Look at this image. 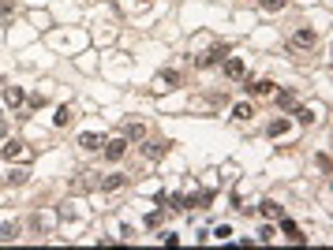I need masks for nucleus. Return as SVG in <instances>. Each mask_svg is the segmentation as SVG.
Wrapping results in <instances>:
<instances>
[{
  "label": "nucleus",
  "mask_w": 333,
  "mask_h": 250,
  "mask_svg": "<svg viewBox=\"0 0 333 250\" xmlns=\"http://www.w3.org/2000/svg\"><path fill=\"white\" fill-rule=\"evenodd\" d=\"M315 42H318V34L311 30V26H303V30H296V34H292V49H311Z\"/></svg>",
  "instance_id": "1"
},
{
  "label": "nucleus",
  "mask_w": 333,
  "mask_h": 250,
  "mask_svg": "<svg viewBox=\"0 0 333 250\" xmlns=\"http://www.w3.org/2000/svg\"><path fill=\"white\" fill-rule=\"evenodd\" d=\"M221 67H225V75H229V79H243V75H247V67H243V60H239V56H225Z\"/></svg>",
  "instance_id": "2"
},
{
  "label": "nucleus",
  "mask_w": 333,
  "mask_h": 250,
  "mask_svg": "<svg viewBox=\"0 0 333 250\" xmlns=\"http://www.w3.org/2000/svg\"><path fill=\"white\" fill-rule=\"evenodd\" d=\"M101 150H105V157H109V161H120L124 153H128V138H112V142H105Z\"/></svg>",
  "instance_id": "3"
},
{
  "label": "nucleus",
  "mask_w": 333,
  "mask_h": 250,
  "mask_svg": "<svg viewBox=\"0 0 333 250\" xmlns=\"http://www.w3.org/2000/svg\"><path fill=\"white\" fill-rule=\"evenodd\" d=\"M277 220H281V232H285V239H292V243H303V239H307V235L299 232V228L292 224V220L285 217V213H281V217H277Z\"/></svg>",
  "instance_id": "4"
},
{
  "label": "nucleus",
  "mask_w": 333,
  "mask_h": 250,
  "mask_svg": "<svg viewBox=\"0 0 333 250\" xmlns=\"http://www.w3.org/2000/svg\"><path fill=\"white\" fill-rule=\"evenodd\" d=\"M165 153H169V142H146L143 146V157H150V161L165 157Z\"/></svg>",
  "instance_id": "5"
},
{
  "label": "nucleus",
  "mask_w": 333,
  "mask_h": 250,
  "mask_svg": "<svg viewBox=\"0 0 333 250\" xmlns=\"http://www.w3.org/2000/svg\"><path fill=\"white\" fill-rule=\"evenodd\" d=\"M247 93H255V97H266V93H274V83H270V79H258V83L251 79V83H247Z\"/></svg>",
  "instance_id": "6"
},
{
  "label": "nucleus",
  "mask_w": 333,
  "mask_h": 250,
  "mask_svg": "<svg viewBox=\"0 0 333 250\" xmlns=\"http://www.w3.org/2000/svg\"><path fill=\"white\" fill-rule=\"evenodd\" d=\"M79 146H83V150H101L105 142H101V134H94V131H86V134H79Z\"/></svg>",
  "instance_id": "7"
},
{
  "label": "nucleus",
  "mask_w": 333,
  "mask_h": 250,
  "mask_svg": "<svg viewBox=\"0 0 333 250\" xmlns=\"http://www.w3.org/2000/svg\"><path fill=\"white\" fill-rule=\"evenodd\" d=\"M176 83H180L176 71H161V75H157V83H154V90H172Z\"/></svg>",
  "instance_id": "8"
},
{
  "label": "nucleus",
  "mask_w": 333,
  "mask_h": 250,
  "mask_svg": "<svg viewBox=\"0 0 333 250\" xmlns=\"http://www.w3.org/2000/svg\"><path fill=\"white\" fill-rule=\"evenodd\" d=\"M19 157H26V146L23 142H8L4 146V161H19Z\"/></svg>",
  "instance_id": "9"
},
{
  "label": "nucleus",
  "mask_w": 333,
  "mask_h": 250,
  "mask_svg": "<svg viewBox=\"0 0 333 250\" xmlns=\"http://www.w3.org/2000/svg\"><path fill=\"white\" fill-rule=\"evenodd\" d=\"M101 191H120V187H128V175H109V179H101Z\"/></svg>",
  "instance_id": "10"
},
{
  "label": "nucleus",
  "mask_w": 333,
  "mask_h": 250,
  "mask_svg": "<svg viewBox=\"0 0 333 250\" xmlns=\"http://www.w3.org/2000/svg\"><path fill=\"white\" fill-rule=\"evenodd\" d=\"M4 97H8L11 109H19V105H23V90H19V86H4Z\"/></svg>",
  "instance_id": "11"
},
{
  "label": "nucleus",
  "mask_w": 333,
  "mask_h": 250,
  "mask_svg": "<svg viewBox=\"0 0 333 250\" xmlns=\"http://www.w3.org/2000/svg\"><path fill=\"white\" fill-rule=\"evenodd\" d=\"M52 124H56V127H68V124H71V105H60L56 116H52Z\"/></svg>",
  "instance_id": "12"
},
{
  "label": "nucleus",
  "mask_w": 333,
  "mask_h": 250,
  "mask_svg": "<svg viewBox=\"0 0 333 250\" xmlns=\"http://www.w3.org/2000/svg\"><path fill=\"white\" fill-rule=\"evenodd\" d=\"M19 239V224H0V243H11Z\"/></svg>",
  "instance_id": "13"
},
{
  "label": "nucleus",
  "mask_w": 333,
  "mask_h": 250,
  "mask_svg": "<svg viewBox=\"0 0 333 250\" xmlns=\"http://www.w3.org/2000/svg\"><path fill=\"white\" fill-rule=\"evenodd\" d=\"M143 134H146V127H143V124H124V138H135V142H139Z\"/></svg>",
  "instance_id": "14"
},
{
  "label": "nucleus",
  "mask_w": 333,
  "mask_h": 250,
  "mask_svg": "<svg viewBox=\"0 0 333 250\" xmlns=\"http://www.w3.org/2000/svg\"><path fill=\"white\" fill-rule=\"evenodd\" d=\"M258 209H262V217H281V206H277L274 198H266V202H262Z\"/></svg>",
  "instance_id": "15"
},
{
  "label": "nucleus",
  "mask_w": 333,
  "mask_h": 250,
  "mask_svg": "<svg viewBox=\"0 0 333 250\" xmlns=\"http://www.w3.org/2000/svg\"><path fill=\"white\" fill-rule=\"evenodd\" d=\"M296 120H299V124H303V127H311V124H315V109H296Z\"/></svg>",
  "instance_id": "16"
},
{
  "label": "nucleus",
  "mask_w": 333,
  "mask_h": 250,
  "mask_svg": "<svg viewBox=\"0 0 333 250\" xmlns=\"http://www.w3.org/2000/svg\"><path fill=\"white\" fill-rule=\"evenodd\" d=\"M277 105H281V109H292V105H296V93H292V90H281V93H277Z\"/></svg>",
  "instance_id": "17"
},
{
  "label": "nucleus",
  "mask_w": 333,
  "mask_h": 250,
  "mask_svg": "<svg viewBox=\"0 0 333 250\" xmlns=\"http://www.w3.org/2000/svg\"><path fill=\"white\" fill-rule=\"evenodd\" d=\"M262 4V11H270V15H277V11L285 8V0H258Z\"/></svg>",
  "instance_id": "18"
},
{
  "label": "nucleus",
  "mask_w": 333,
  "mask_h": 250,
  "mask_svg": "<svg viewBox=\"0 0 333 250\" xmlns=\"http://www.w3.org/2000/svg\"><path fill=\"white\" fill-rule=\"evenodd\" d=\"M232 120H251V105H247V101H243V105H236V109H232Z\"/></svg>",
  "instance_id": "19"
},
{
  "label": "nucleus",
  "mask_w": 333,
  "mask_h": 250,
  "mask_svg": "<svg viewBox=\"0 0 333 250\" xmlns=\"http://www.w3.org/2000/svg\"><path fill=\"white\" fill-rule=\"evenodd\" d=\"M285 131H288V124H285V120H274V124L266 127V134H274V138H277V134H285Z\"/></svg>",
  "instance_id": "20"
},
{
  "label": "nucleus",
  "mask_w": 333,
  "mask_h": 250,
  "mask_svg": "<svg viewBox=\"0 0 333 250\" xmlns=\"http://www.w3.org/2000/svg\"><path fill=\"white\" fill-rule=\"evenodd\" d=\"M11 8H15V0H0V19H4V23L11 19Z\"/></svg>",
  "instance_id": "21"
},
{
  "label": "nucleus",
  "mask_w": 333,
  "mask_h": 250,
  "mask_svg": "<svg viewBox=\"0 0 333 250\" xmlns=\"http://www.w3.org/2000/svg\"><path fill=\"white\" fill-rule=\"evenodd\" d=\"M23 179H26V172H23V168H15V172L8 175V183H23Z\"/></svg>",
  "instance_id": "22"
},
{
  "label": "nucleus",
  "mask_w": 333,
  "mask_h": 250,
  "mask_svg": "<svg viewBox=\"0 0 333 250\" xmlns=\"http://www.w3.org/2000/svg\"><path fill=\"white\" fill-rule=\"evenodd\" d=\"M214 235H217V239H229V235H232V228H229V224H221V228H214Z\"/></svg>",
  "instance_id": "23"
},
{
  "label": "nucleus",
  "mask_w": 333,
  "mask_h": 250,
  "mask_svg": "<svg viewBox=\"0 0 333 250\" xmlns=\"http://www.w3.org/2000/svg\"><path fill=\"white\" fill-rule=\"evenodd\" d=\"M4 134H8V124H4V120H0V138H4Z\"/></svg>",
  "instance_id": "24"
},
{
  "label": "nucleus",
  "mask_w": 333,
  "mask_h": 250,
  "mask_svg": "<svg viewBox=\"0 0 333 250\" xmlns=\"http://www.w3.org/2000/svg\"><path fill=\"white\" fill-rule=\"evenodd\" d=\"M135 4H146V0H135Z\"/></svg>",
  "instance_id": "25"
}]
</instances>
